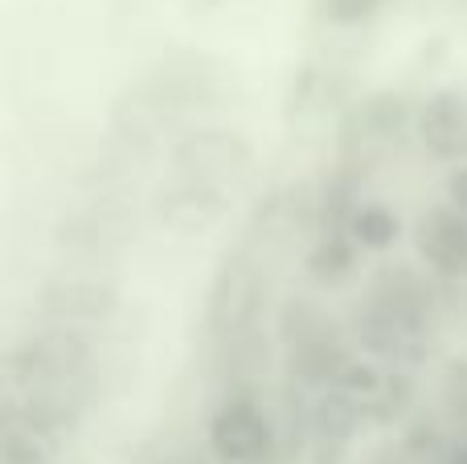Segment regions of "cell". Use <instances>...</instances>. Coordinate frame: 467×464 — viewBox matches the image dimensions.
<instances>
[{
    "instance_id": "obj_6",
    "label": "cell",
    "mask_w": 467,
    "mask_h": 464,
    "mask_svg": "<svg viewBox=\"0 0 467 464\" xmlns=\"http://www.w3.org/2000/svg\"><path fill=\"white\" fill-rule=\"evenodd\" d=\"M357 255L361 251L348 243L345 230H340V235H324L320 243L312 247V255H307V276L324 288H337L357 271Z\"/></svg>"
},
{
    "instance_id": "obj_10",
    "label": "cell",
    "mask_w": 467,
    "mask_h": 464,
    "mask_svg": "<svg viewBox=\"0 0 467 464\" xmlns=\"http://www.w3.org/2000/svg\"><path fill=\"white\" fill-rule=\"evenodd\" d=\"M463 460H467V452H463Z\"/></svg>"
},
{
    "instance_id": "obj_8",
    "label": "cell",
    "mask_w": 467,
    "mask_h": 464,
    "mask_svg": "<svg viewBox=\"0 0 467 464\" xmlns=\"http://www.w3.org/2000/svg\"><path fill=\"white\" fill-rule=\"evenodd\" d=\"M447 206H451V210H460L467 218V161L455 164V169L447 173Z\"/></svg>"
},
{
    "instance_id": "obj_4",
    "label": "cell",
    "mask_w": 467,
    "mask_h": 464,
    "mask_svg": "<svg viewBox=\"0 0 467 464\" xmlns=\"http://www.w3.org/2000/svg\"><path fill=\"white\" fill-rule=\"evenodd\" d=\"M258 271L250 268L246 259H230L222 279L213 284V304L210 317L222 333H238V329L250 325V317L258 312Z\"/></svg>"
},
{
    "instance_id": "obj_5",
    "label": "cell",
    "mask_w": 467,
    "mask_h": 464,
    "mask_svg": "<svg viewBox=\"0 0 467 464\" xmlns=\"http://www.w3.org/2000/svg\"><path fill=\"white\" fill-rule=\"evenodd\" d=\"M345 235L357 251L365 255H386L402 243L406 235V222L394 206L386 202H357L353 210L345 214Z\"/></svg>"
},
{
    "instance_id": "obj_9",
    "label": "cell",
    "mask_w": 467,
    "mask_h": 464,
    "mask_svg": "<svg viewBox=\"0 0 467 464\" xmlns=\"http://www.w3.org/2000/svg\"><path fill=\"white\" fill-rule=\"evenodd\" d=\"M164 464H197V460H189V457H164Z\"/></svg>"
},
{
    "instance_id": "obj_1",
    "label": "cell",
    "mask_w": 467,
    "mask_h": 464,
    "mask_svg": "<svg viewBox=\"0 0 467 464\" xmlns=\"http://www.w3.org/2000/svg\"><path fill=\"white\" fill-rule=\"evenodd\" d=\"M275 440L271 416L250 395H230L205 424V444L222 464H258L266 460Z\"/></svg>"
},
{
    "instance_id": "obj_3",
    "label": "cell",
    "mask_w": 467,
    "mask_h": 464,
    "mask_svg": "<svg viewBox=\"0 0 467 464\" xmlns=\"http://www.w3.org/2000/svg\"><path fill=\"white\" fill-rule=\"evenodd\" d=\"M414 132H419L422 148L443 164H463L467 156V95L455 87L431 90L422 99L419 115H414Z\"/></svg>"
},
{
    "instance_id": "obj_2",
    "label": "cell",
    "mask_w": 467,
    "mask_h": 464,
    "mask_svg": "<svg viewBox=\"0 0 467 464\" xmlns=\"http://www.w3.org/2000/svg\"><path fill=\"white\" fill-rule=\"evenodd\" d=\"M414 247L431 276L467 279V218L447 202L422 210V218L414 222Z\"/></svg>"
},
{
    "instance_id": "obj_7",
    "label": "cell",
    "mask_w": 467,
    "mask_h": 464,
    "mask_svg": "<svg viewBox=\"0 0 467 464\" xmlns=\"http://www.w3.org/2000/svg\"><path fill=\"white\" fill-rule=\"evenodd\" d=\"M386 0H324V16L340 29H353V25H365L378 16V8Z\"/></svg>"
}]
</instances>
